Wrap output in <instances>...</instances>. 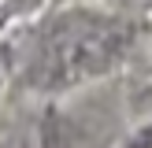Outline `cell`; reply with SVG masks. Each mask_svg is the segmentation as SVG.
<instances>
[{"instance_id":"6da1fadb","label":"cell","mask_w":152,"mask_h":148,"mask_svg":"<svg viewBox=\"0 0 152 148\" xmlns=\"http://www.w3.org/2000/svg\"><path fill=\"white\" fill-rule=\"evenodd\" d=\"M126 41H130V30L115 19H93V15L67 19L45 37L34 59V70H30V81L41 89L78 85V81L108 70L123 56Z\"/></svg>"},{"instance_id":"7a4b0ae2","label":"cell","mask_w":152,"mask_h":148,"mask_svg":"<svg viewBox=\"0 0 152 148\" xmlns=\"http://www.w3.org/2000/svg\"><path fill=\"white\" fill-rule=\"evenodd\" d=\"M126 148H152V122L137 133V137H130V144H126Z\"/></svg>"}]
</instances>
